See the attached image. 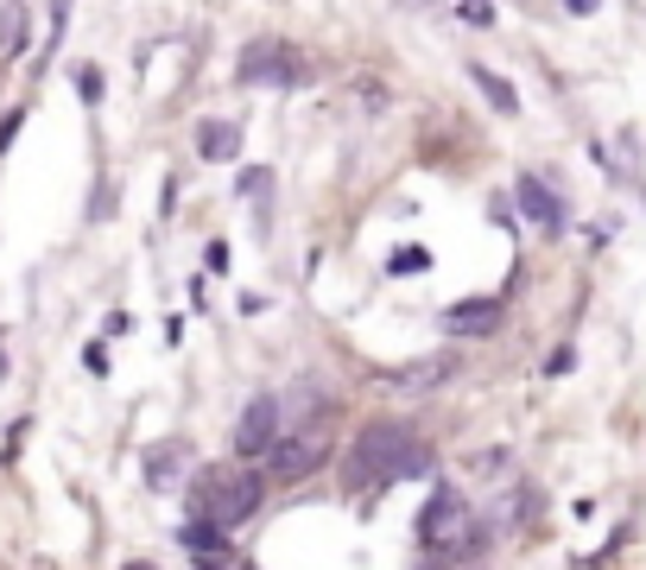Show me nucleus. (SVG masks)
<instances>
[{
    "label": "nucleus",
    "instance_id": "nucleus-1",
    "mask_svg": "<svg viewBox=\"0 0 646 570\" xmlns=\"http://www.w3.org/2000/svg\"><path fill=\"white\" fill-rule=\"evenodd\" d=\"M431 469H438V457H431V443L418 438L413 425L374 418V425L355 431L349 457H342V494L368 501V494L393 489V482H413V475H431Z\"/></svg>",
    "mask_w": 646,
    "mask_h": 570
},
{
    "label": "nucleus",
    "instance_id": "nucleus-2",
    "mask_svg": "<svg viewBox=\"0 0 646 570\" xmlns=\"http://www.w3.org/2000/svg\"><path fill=\"white\" fill-rule=\"evenodd\" d=\"M260 494H266V482L248 463H204L190 475L184 501H190V519H209V526L234 533V526H248L260 514Z\"/></svg>",
    "mask_w": 646,
    "mask_h": 570
},
{
    "label": "nucleus",
    "instance_id": "nucleus-3",
    "mask_svg": "<svg viewBox=\"0 0 646 570\" xmlns=\"http://www.w3.org/2000/svg\"><path fill=\"white\" fill-rule=\"evenodd\" d=\"M305 77H310V64L285 39H254L248 52L234 57V83H248V89H298Z\"/></svg>",
    "mask_w": 646,
    "mask_h": 570
},
{
    "label": "nucleus",
    "instance_id": "nucleus-4",
    "mask_svg": "<svg viewBox=\"0 0 646 570\" xmlns=\"http://www.w3.org/2000/svg\"><path fill=\"white\" fill-rule=\"evenodd\" d=\"M280 418H285L280 399H273V393H254V399H248V413L234 418V457H241V463L266 457L273 438H280Z\"/></svg>",
    "mask_w": 646,
    "mask_h": 570
},
{
    "label": "nucleus",
    "instance_id": "nucleus-5",
    "mask_svg": "<svg viewBox=\"0 0 646 570\" xmlns=\"http://www.w3.org/2000/svg\"><path fill=\"white\" fill-rule=\"evenodd\" d=\"M324 457H330V438L310 425V431H298V438H273V450H266V475H273V482H298V475H310Z\"/></svg>",
    "mask_w": 646,
    "mask_h": 570
},
{
    "label": "nucleus",
    "instance_id": "nucleus-6",
    "mask_svg": "<svg viewBox=\"0 0 646 570\" xmlns=\"http://www.w3.org/2000/svg\"><path fill=\"white\" fill-rule=\"evenodd\" d=\"M514 204H519V216L533 222V229H545V234H565V197L551 190V184L539 178V172H519V184H514Z\"/></svg>",
    "mask_w": 646,
    "mask_h": 570
},
{
    "label": "nucleus",
    "instance_id": "nucleus-7",
    "mask_svg": "<svg viewBox=\"0 0 646 570\" xmlns=\"http://www.w3.org/2000/svg\"><path fill=\"white\" fill-rule=\"evenodd\" d=\"M501 317H507L501 298H463V305H450L438 324L450 330V337H494V330H501Z\"/></svg>",
    "mask_w": 646,
    "mask_h": 570
},
{
    "label": "nucleus",
    "instance_id": "nucleus-8",
    "mask_svg": "<svg viewBox=\"0 0 646 570\" xmlns=\"http://www.w3.org/2000/svg\"><path fill=\"white\" fill-rule=\"evenodd\" d=\"M190 146L204 158H216V165H229V158H241V128L234 121H216V114H204L197 121V133H190Z\"/></svg>",
    "mask_w": 646,
    "mask_h": 570
},
{
    "label": "nucleus",
    "instance_id": "nucleus-9",
    "mask_svg": "<svg viewBox=\"0 0 646 570\" xmlns=\"http://www.w3.org/2000/svg\"><path fill=\"white\" fill-rule=\"evenodd\" d=\"M273 165H248V172H241V178H234V190H241V204H254V229L266 234L273 229Z\"/></svg>",
    "mask_w": 646,
    "mask_h": 570
},
{
    "label": "nucleus",
    "instance_id": "nucleus-10",
    "mask_svg": "<svg viewBox=\"0 0 646 570\" xmlns=\"http://www.w3.org/2000/svg\"><path fill=\"white\" fill-rule=\"evenodd\" d=\"M32 39V7L26 0H0V64H20Z\"/></svg>",
    "mask_w": 646,
    "mask_h": 570
},
{
    "label": "nucleus",
    "instance_id": "nucleus-11",
    "mask_svg": "<svg viewBox=\"0 0 646 570\" xmlns=\"http://www.w3.org/2000/svg\"><path fill=\"white\" fill-rule=\"evenodd\" d=\"M450 374H457V355H431V362L387 368V381H393V387H406V393H425V387H438V381H450Z\"/></svg>",
    "mask_w": 646,
    "mask_h": 570
},
{
    "label": "nucleus",
    "instance_id": "nucleus-12",
    "mask_svg": "<svg viewBox=\"0 0 646 570\" xmlns=\"http://www.w3.org/2000/svg\"><path fill=\"white\" fill-rule=\"evenodd\" d=\"M469 83H475V89L489 96L494 114H519V89L501 77V70H489V64H469Z\"/></svg>",
    "mask_w": 646,
    "mask_h": 570
},
{
    "label": "nucleus",
    "instance_id": "nucleus-13",
    "mask_svg": "<svg viewBox=\"0 0 646 570\" xmlns=\"http://www.w3.org/2000/svg\"><path fill=\"white\" fill-rule=\"evenodd\" d=\"M178 539H184V551H190V558H216V551H234L229 533H222V526H209V519H184Z\"/></svg>",
    "mask_w": 646,
    "mask_h": 570
},
{
    "label": "nucleus",
    "instance_id": "nucleus-14",
    "mask_svg": "<svg viewBox=\"0 0 646 570\" xmlns=\"http://www.w3.org/2000/svg\"><path fill=\"white\" fill-rule=\"evenodd\" d=\"M178 475H184V443H153L146 450V482L153 489H178Z\"/></svg>",
    "mask_w": 646,
    "mask_h": 570
},
{
    "label": "nucleus",
    "instance_id": "nucleus-15",
    "mask_svg": "<svg viewBox=\"0 0 646 570\" xmlns=\"http://www.w3.org/2000/svg\"><path fill=\"white\" fill-rule=\"evenodd\" d=\"M431 266V248H418V241H406V248H393L387 273H425Z\"/></svg>",
    "mask_w": 646,
    "mask_h": 570
},
{
    "label": "nucleus",
    "instance_id": "nucleus-16",
    "mask_svg": "<svg viewBox=\"0 0 646 570\" xmlns=\"http://www.w3.org/2000/svg\"><path fill=\"white\" fill-rule=\"evenodd\" d=\"M77 89H83V102L96 108L108 96V77H102V64H77Z\"/></svg>",
    "mask_w": 646,
    "mask_h": 570
},
{
    "label": "nucleus",
    "instance_id": "nucleus-17",
    "mask_svg": "<svg viewBox=\"0 0 646 570\" xmlns=\"http://www.w3.org/2000/svg\"><path fill=\"white\" fill-rule=\"evenodd\" d=\"M457 13L469 26H494V0H457Z\"/></svg>",
    "mask_w": 646,
    "mask_h": 570
},
{
    "label": "nucleus",
    "instance_id": "nucleus-18",
    "mask_svg": "<svg viewBox=\"0 0 646 570\" xmlns=\"http://www.w3.org/2000/svg\"><path fill=\"white\" fill-rule=\"evenodd\" d=\"M20 121H26V114H20V108H13V114H7V121H0V153H7V146H13V140H20Z\"/></svg>",
    "mask_w": 646,
    "mask_h": 570
},
{
    "label": "nucleus",
    "instance_id": "nucleus-19",
    "mask_svg": "<svg viewBox=\"0 0 646 570\" xmlns=\"http://www.w3.org/2000/svg\"><path fill=\"white\" fill-rule=\"evenodd\" d=\"M204 260H209V273H222V266H229V248H222V241H209Z\"/></svg>",
    "mask_w": 646,
    "mask_h": 570
},
{
    "label": "nucleus",
    "instance_id": "nucleus-20",
    "mask_svg": "<svg viewBox=\"0 0 646 570\" xmlns=\"http://www.w3.org/2000/svg\"><path fill=\"white\" fill-rule=\"evenodd\" d=\"M418 570H463V564H457V558H438V551H431V558H425Z\"/></svg>",
    "mask_w": 646,
    "mask_h": 570
},
{
    "label": "nucleus",
    "instance_id": "nucleus-21",
    "mask_svg": "<svg viewBox=\"0 0 646 570\" xmlns=\"http://www.w3.org/2000/svg\"><path fill=\"white\" fill-rule=\"evenodd\" d=\"M393 7H406V13H431L438 0H393Z\"/></svg>",
    "mask_w": 646,
    "mask_h": 570
},
{
    "label": "nucleus",
    "instance_id": "nucleus-22",
    "mask_svg": "<svg viewBox=\"0 0 646 570\" xmlns=\"http://www.w3.org/2000/svg\"><path fill=\"white\" fill-rule=\"evenodd\" d=\"M570 13H595V0H565Z\"/></svg>",
    "mask_w": 646,
    "mask_h": 570
},
{
    "label": "nucleus",
    "instance_id": "nucleus-23",
    "mask_svg": "<svg viewBox=\"0 0 646 570\" xmlns=\"http://www.w3.org/2000/svg\"><path fill=\"white\" fill-rule=\"evenodd\" d=\"M128 570H158V564H128Z\"/></svg>",
    "mask_w": 646,
    "mask_h": 570
}]
</instances>
